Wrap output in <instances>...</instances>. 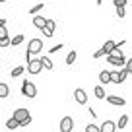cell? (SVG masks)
<instances>
[{
    "label": "cell",
    "instance_id": "1",
    "mask_svg": "<svg viewBox=\"0 0 132 132\" xmlns=\"http://www.w3.org/2000/svg\"><path fill=\"white\" fill-rule=\"evenodd\" d=\"M21 95L27 97V99H35L37 97V87H35V84L25 80V82L21 84Z\"/></svg>",
    "mask_w": 132,
    "mask_h": 132
},
{
    "label": "cell",
    "instance_id": "2",
    "mask_svg": "<svg viewBox=\"0 0 132 132\" xmlns=\"http://www.w3.org/2000/svg\"><path fill=\"white\" fill-rule=\"evenodd\" d=\"M27 53L31 54V56H33V54H41L43 53V41L37 39V37L31 39V41L27 43Z\"/></svg>",
    "mask_w": 132,
    "mask_h": 132
},
{
    "label": "cell",
    "instance_id": "3",
    "mask_svg": "<svg viewBox=\"0 0 132 132\" xmlns=\"http://www.w3.org/2000/svg\"><path fill=\"white\" fill-rule=\"evenodd\" d=\"M25 68H27V72L29 74H39V72L43 70V64H41V58H31V60L27 62V66H25Z\"/></svg>",
    "mask_w": 132,
    "mask_h": 132
},
{
    "label": "cell",
    "instance_id": "4",
    "mask_svg": "<svg viewBox=\"0 0 132 132\" xmlns=\"http://www.w3.org/2000/svg\"><path fill=\"white\" fill-rule=\"evenodd\" d=\"M72 130H74V119H72V117H62L60 132H72Z\"/></svg>",
    "mask_w": 132,
    "mask_h": 132
},
{
    "label": "cell",
    "instance_id": "5",
    "mask_svg": "<svg viewBox=\"0 0 132 132\" xmlns=\"http://www.w3.org/2000/svg\"><path fill=\"white\" fill-rule=\"evenodd\" d=\"M107 60H109V64L120 66V68L126 64V58H124V54H107Z\"/></svg>",
    "mask_w": 132,
    "mask_h": 132
},
{
    "label": "cell",
    "instance_id": "6",
    "mask_svg": "<svg viewBox=\"0 0 132 132\" xmlns=\"http://www.w3.org/2000/svg\"><path fill=\"white\" fill-rule=\"evenodd\" d=\"M54 29H56V21H54V20H47L45 21V27H43L41 31H43L45 37H53V35H54Z\"/></svg>",
    "mask_w": 132,
    "mask_h": 132
},
{
    "label": "cell",
    "instance_id": "7",
    "mask_svg": "<svg viewBox=\"0 0 132 132\" xmlns=\"http://www.w3.org/2000/svg\"><path fill=\"white\" fill-rule=\"evenodd\" d=\"M27 117H31V115H29V111H27V109H16V111L12 113V119H14V120H18V122L25 120Z\"/></svg>",
    "mask_w": 132,
    "mask_h": 132
},
{
    "label": "cell",
    "instance_id": "8",
    "mask_svg": "<svg viewBox=\"0 0 132 132\" xmlns=\"http://www.w3.org/2000/svg\"><path fill=\"white\" fill-rule=\"evenodd\" d=\"M74 99H76V103H80V105H86V103H87V93L82 89V87H78V89L74 91Z\"/></svg>",
    "mask_w": 132,
    "mask_h": 132
},
{
    "label": "cell",
    "instance_id": "9",
    "mask_svg": "<svg viewBox=\"0 0 132 132\" xmlns=\"http://www.w3.org/2000/svg\"><path fill=\"white\" fill-rule=\"evenodd\" d=\"M99 130H101V132H117V122H113V120H105V122L99 126Z\"/></svg>",
    "mask_w": 132,
    "mask_h": 132
},
{
    "label": "cell",
    "instance_id": "10",
    "mask_svg": "<svg viewBox=\"0 0 132 132\" xmlns=\"http://www.w3.org/2000/svg\"><path fill=\"white\" fill-rule=\"evenodd\" d=\"M105 99H107L111 105H119V107H124V105H126V99L117 97V95H109V97H105Z\"/></svg>",
    "mask_w": 132,
    "mask_h": 132
},
{
    "label": "cell",
    "instance_id": "11",
    "mask_svg": "<svg viewBox=\"0 0 132 132\" xmlns=\"http://www.w3.org/2000/svg\"><path fill=\"white\" fill-rule=\"evenodd\" d=\"M99 82H101V86L111 84V72H109V70H101V72H99Z\"/></svg>",
    "mask_w": 132,
    "mask_h": 132
},
{
    "label": "cell",
    "instance_id": "12",
    "mask_svg": "<svg viewBox=\"0 0 132 132\" xmlns=\"http://www.w3.org/2000/svg\"><path fill=\"white\" fill-rule=\"evenodd\" d=\"M10 97V86L6 82H0V99Z\"/></svg>",
    "mask_w": 132,
    "mask_h": 132
},
{
    "label": "cell",
    "instance_id": "13",
    "mask_svg": "<svg viewBox=\"0 0 132 132\" xmlns=\"http://www.w3.org/2000/svg\"><path fill=\"white\" fill-rule=\"evenodd\" d=\"M45 18H43V16H33V25H35V27H37V29H43V27H45Z\"/></svg>",
    "mask_w": 132,
    "mask_h": 132
},
{
    "label": "cell",
    "instance_id": "14",
    "mask_svg": "<svg viewBox=\"0 0 132 132\" xmlns=\"http://www.w3.org/2000/svg\"><path fill=\"white\" fill-rule=\"evenodd\" d=\"M41 64H43V68H45V70H53V68H54L53 60H51L49 56H41Z\"/></svg>",
    "mask_w": 132,
    "mask_h": 132
},
{
    "label": "cell",
    "instance_id": "15",
    "mask_svg": "<svg viewBox=\"0 0 132 132\" xmlns=\"http://www.w3.org/2000/svg\"><path fill=\"white\" fill-rule=\"evenodd\" d=\"M115 47H117V43H115V41H105V45L101 47V49L105 51V54H111V53H113V49H115Z\"/></svg>",
    "mask_w": 132,
    "mask_h": 132
},
{
    "label": "cell",
    "instance_id": "16",
    "mask_svg": "<svg viewBox=\"0 0 132 132\" xmlns=\"http://www.w3.org/2000/svg\"><path fill=\"white\" fill-rule=\"evenodd\" d=\"M93 93H95V97H97V99H105V97H107V95H105L103 86H95L93 87Z\"/></svg>",
    "mask_w": 132,
    "mask_h": 132
},
{
    "label": "cell",
    "instance_id": "17",
    "mask_svg": "<svg viewBox=\"0 0 132 132\" xmlns=\"http://www.w3.org/2000/svg\"><path fill=\"white\" fill-rule=\"evenodd\" d=\"M23 35H14V37H10V45L12 47H18V45H21V43H23Z\"/></svg>",
    "mask_w": 132,
    "mask_h": 132
},
{
    "label": "cell",
    "instance_id": "18",
    "mask_svg": "<svg viewBox=\"0 0 132 132\" xmlns=\"http://www.w3.org/2000/svg\"><path fill=\"white\" fill-rule=\"evenodd\" d=\"M6 128H8V130H16V128H20V122L14 120V119H8L6 120Z\"/></svg>",
    "mask_w": 132,
    "mask_h": 132
},
{
    "label": "cell",
    "instance_id": "19",
    "mask_svg": "<svg viewBox=\"0 0 132 132\" xmlns=\"http://www.w3.org/2000/svg\"><path fill=\"white\" fill-rule=\"evenodd\" d=\"M76 56H78V54H76V51H70V53H68V56H66V64L72 66V64L76 62Z\"/></svg>",
    "mask_w": 132,
    "mask_h": 132
},
{
    "label": "cell",
    "instance_id": "20",
    "mask_svg": "<svg viewBox=\"0 0 132 132\" xmlns=\"http://www.w3.org/2000/svg\"><path fill=\"white\" fill-rule=\"evenodd\" d=\"M23 72H25V66H16L12 70V78H18V76H21Z\"/></svg>",
    "mask_w": 132,
    "mask_h": 132
},
{
    "label": "cell",
    "instance_id": "21",
    "mask_svg": "<svg viewBox=\"0 0 132 132\" xmlns=\"http://www.w3.org/2000/svg\"><path fill=\"white\" fill-rule=\"evenodd\" d=\"M119 82L120 84H122V82H126V78H128V70H126V68H124V66H122V68H120V70H119Z\"/></svg>",
    "mask_w": 132,
    "mask_h": 132
},
{
    "label": "cell",
    "instance_id": "22",
    "mask_svg": "<svg viewBox=\"0 0 132 132\" xmlns=\"http://www.w3.org/2000/svg\"><path fill=\"white\" fill-rule=\"evenodd\" d=\"M126 124H128V115H122L119 119V122H117V128H124Z\"/></svg>",
    "mask_w": 132,
    "mask_h": 132
},
{
    "label": "cell",
    "instance_id": "23",
    "mask_svg": "<svg viewBox=\"0 0 132 132\" xmlns=\"http://www.w3.org/2000/svg\"><path fill=\"white\" fill-rule=\"evenodd\" d=\"M43 6H45V4H43V2H39V4H35V6H33V8H29V14H31V16H37V12H39V10H43Z\"/></svg>",
    "mask_w": 132,
    "mask_h": 132
},
{
    "label": "cell",
    "instance_id": "24",
    "mask_svg": "<svg viewBox=\"0 0 132 132\" xmlns=\"http://www.w3.org/2000/svg\"><path fill=\"white\" fill-rule=\"evenodd\" d=\"M119 80H120V78H119V72L113 70V72H111V84H120Z\"/></svg>",
    "mask_w": 132,
    "mask_h": 132
},
{
    "label": "cell",
    "instance_id": "25",
    "mask_svg": "<svg viewBox=\"0 0 132 132\" xmlns=\"http://www.w3.org/2000/svg\"><path fill=\"white\" fill-rule=\"evenodd\" d=\"M86 132H101V130H99L97 124H87V126H86Z\"/></svg>",
    "mask_w": 132,
    "mask_h": 132
},
{
    "label": "cell",
    "instance_id": "26",
    "mask_svg": "<svg viewBox=\"0 0 132 132\" xmlns=\"http://www.w3.org/2000/svg\"><path fill=\"white\" fill-rule=\"evenodd\" d=\"M4 37H10L8 29H6V25H0V39H4Z\"/></svg>",
    "mask_w": 132,
    "mask_h": 132
},
{
    "label": "cell",
    "instance_id": "27",
    "mask_svg": "<svg viewBox=\"0 0 132 132\" xmlns=\"http://www.w3.org/2000/svg\"><path fill=\"white\" fill-rule=\"evenodd\" d=\"M113 2H115V8H124V6L128 4L126 0H113Z\"/></svg>",
    "mask_w": 132,
    "mask_h": 132
},
{
    "label": "cell",
    "instance_id": "28",
    "mask_svg": "<svg viewBox=\"0 0 132 132\" xmlns=\"http://www.w3.org/2000/svg\"><path fill=\"white\" fill-rule=\"evenodd\" d=\"M4 47H10V37L0 39V49H4Z\"/></svg>",
    "mask_w": 132,
    "mask_h": 132
},
{
    "label": "cell",
    "instance_id": "29",
    "mask_svg": "<svg viewBox=\"0 0 132 132\" xmlns=\"http://www.w3.org/2000/svg\"><path fill=\"white\" fill-rule=\"evenodd\" d=\"M62 47H64V45H62V43H58V45L51 47V51H49V53H58V51H62Z\"/></svg>",
    "mask_w": 132,
    "mask_h": 132
},
{
    "label": "cell",
    "instance_id": "30",
    "mask_svg": "<svg viewBox=\"0 0 132 132\" xmlns=\"http://www.w3.org/2000/svg\"><path fill=\"white\" fill-rule=\"evenodd\" d=\"M101 56H105V51L103 49H99V51H95V53H93V58H101Z\"/></svg>",
    "mask_w": 132,
    "mask_h": 132
},
{
    "label": "cell",
    "instance_id": "31",
    "mask_svg": "<svg viewBox=\"0 0 132 132\" xmlns=\"http://www.w3.org/2000/svg\"><path fill=\"white\" fill-rule=\"evenodd\" d=\"M117 16H119L120 20H124V16H126V12H124V8H117Z\"/></svg>",
    "mask_w": 132,
    "mask_h": 132
},
{
    "label": "cell",
    "instance_id": "32",
    "mask_svg": "<svg viewBox=\"0 0 132 132\" xmlns=\"http://www.w3.org/2000/svg\"><path fill=\"white\" fill-rule=\"evenodd\" d=\"M124 68L128 70V74H132V58H130V60L126 62V64H124Z\"/></svg>",
    "mask_w": 132,
    "mask_h": 132
},
{
    "label": "cell",
    "instance_id": "33",
    "mask_svg": "<svg viewBox=\"0 0 132 132\" xmlns=\"http://www.w3.org/2000/svg\"><path fill=\"white\" fill-rule=\"evenodd\" d=\"M27 124H31V117H27L25 120H21V122H20V126H27Z\"/></svg>",
    "mask_w": 132,
    "mask_h": 132
},
{
    "label": "cell",
    "instance_id": "34",
    "mask_svg": "<svg viewBox=\"0 0 132 132\" xmlns=\"http://www.w3.org/2000/svg\"><path fill=\"white\" fill-rule=\"evenodd\" d=\"M0 25H6V20H2V18H0Z\"/></svg>",
    "mask_w": 132,
    "mask_h": 132
},
{
    "label": "cell",
    "instance_id": "35",
    "mask_svg": "<svg viewBox=\"0 0 132 132\" xmlns=\"http://www.w3.org/2000/svg\"><path fill=\"white\" fill-rule=\"evenodd\" d=\"M0 2H6V0H0Z\"/></svg>",
    "mask_w": 132,
    "mask_h": 132
}]
</instances>
